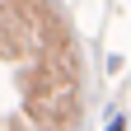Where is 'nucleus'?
Returning a JSON list of instances; mask_svg holds the SVG:
<instances>
[{"mask_svg": "<svg viewBox=\"0 0 131 131\" xmlns=\"http://www.w3.org/2000/svg\"><path fill=\"white\" fill-rule=\"evenodd\" d=\"M108 131H122V117H112V126H108Z\"/></svg>", "mask_w": 131, "mask_h": 131, "instance_id": "f257e3e1", "label": "nucleus"}]
</instances>
